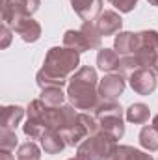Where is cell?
<instances>
[{"label": "cell", "mask_w": 158, "mask_h": 160, "mask_svg": "<svg viewBox=\"0 0 158 160\" xmlns=\"http://www.w3.org/2000/svg\"><path fill=\"white\" fill-rule=\"evenodd\" d=\"M19 11L15 8V2L13 0H2V24L13 28L17 19H19Z\"/></svg>", "instance_id": "cell-21"}, {"label": "cell", "mask_w": 158, "mask_h": 160, "mask_svg": "<svg viewBox=\"0 0 158 160\" xmlns=\"http://www.w3.org/2000/svg\"><path fill=\"white\" fill-rule=\"evenodd\" d=\"M130 160H155V158H153L149 153H145V151H140V149H132Z\"/></svg>", "instance_id": "cell-27"}, {"label": "cell", "mask_w": 158, "mask_h": 160, "mask_svg": "<svg viewBox=\"0 0 158 160\" xmlns=\"http://www.w3.org/2000/svg\"><path fill=\"white\" fill-rule=\"evenodd\" d=\"M80 54L67 47H52L47 56L43 69L37 71L36 82L41 89L43 88H63L69 84V78L78 71Z\"/></svg>", "instance_id": "cell-1"}, {"label": "cell", "mask_w": 158, "mask_h": 160, "mask_svg": "<svg viewBox=\"0 0 158 160\" xmlns=\"http://www.w3.org/2000/svg\"><path fill=\"white\" fill-rule=\"evenodd\" d=\"M60 134H62V138L65 140L67 147H75V145L78 147L80 143L89 136V130H87V127L84 125V121L80 119V116H78V121H77L75 125H71V127L60 130Z\"/></svg>", "instance_id": "cell-12"}, {"label": "cell", "mask_w": 158, "mask_h": 160, "mask_svg": "<svg viewBox=\"0 0 158 160\" xmlns=\"http://www.w3.org/2000/svg\"><path fill=\"white\" fill-rule=\"evenodd\" d=\"M138 48H147V50H153L158 54V32L156 30H143V32H138Z\"/></svg>", "instance_id": "cell-20"}, {"label": "cell", "mask_w": 158, "mask_h": 160, "mask_svg": "<svg viewBox=\"0 0 158 160\" xmlns=\"http://www.w3.org/2000/svg\"><path fill=\"white\" fill-rule=\"evenodd\" d=\"M116 145L117 142L104 132L91 134L77 147V160H106Z\"/></svg>", "instance_id": "cell-3"}, {"label": "cell", "mask_w": 158, "mask_h": 160, "mask_svg": "<svg viewBox=\"0 0 158 160\" xmlns=\"http://www.w3.org/2000/svg\"><path fill=\"white\" fill-rule=\"evenodd\" d=\"M140 145L149 151V153H155L158 151V130L153 125H145L141 130H140Z\"/></svg>", "instance_id": "cell-18"}, {"label": "cell", "mask_w": 158, "mask_h": 160, "mask_svg": "<svg viewBox=\"0 0 158 160\" xmlns=\"http://www.w3.org/2000/svg\"><path fill=\"white\" fill-rule=\"evenodd\" d=\"M47 108H48V106H47L41 99H36V101H32V102L28 104V108H26L28 119L22 125V132H24L30 140H41L43 134H45L47 130H50L48 125H47V119H45Z\"/></svg>", "instance_id": "cell-4"}, {"label": "cell", "mask_w": 158, "mask_h": 160, "mask_svg": "<svg viewBox=\"0 0 158 160\" xmlns=\"http://www.w3.org/2000/svg\"><path fill=\"white\" fill-rule=\"evenodd\" d=\"M63 47H67L71 50H77L78 54L86 52V50H91L86 38H84V34L80 30H67L63 34Z\"/></svg>", "instance_id": "cell-16"}, {"label": "cell", "mask_w": 158, "mask_h": 160, "mask_svg": "<svg viewBox=\"0 0 158 160\" xmlns=\"http://www.w3.org/2000/svg\"><path fill=\"white\" fill-rule=\"evenodd\" d=\"M108 2L116 9H119V13H130L138 4V0H108Z\"/></svg>", "instance_id": "cell-25"}, {"label": "cell", "mask_w": 158, "mask_h": 160, "mask_svg": "<svg viewBox=\"0 0 158 160\" xmlns=\"http://www.w3.org/2000/svg\"><path fill=\"white\" fill-rule=\"evenodd\" d=\"M17 147V134L9 128H0V149L2 151H15Z\"/></svg>", "instance_id": "cell-24"}, {"label": "cell", "mask_w": 158, "mask_h": 160, "mask_svg": "<svg viewBox=\"0 0 158 160\" xmlns=\"http://www.w3.org/2000/svg\"><path fill=\"white\" fill-rule=\"evenodd\" d=\"M97 28L101 32L102 38H110V36H117L123 28V19L117 11H102L97 19Z\"/></svg>", "instance_id": "cell-7"}, {"label": "cell", "mask_w": 158, "mask_h": 160, "mask_svg": "<svg viewBox=\"0 0 158 160\" xmlns=\"http://www.w3.org/2000/svg\"><path fill=\"white\" fill-rule=\"evenodd\" d=\"M151 69H153V73L158 77V56H156V60H155V63H153V67H151Z\"/></svg>", "instance_id": "cell-29"}, {"label": "cell", "mask_w": 158, "mask_h": 160, "mask_svg": "<svg viewBox=\"0 0 158 160\" xmlns=\"http://www.w3.org/2000/svg\"><path fill=\"white\" fill-rule=\"evenodd\" d=\"M151 118V110L143 102H134L125 110V119L134 125H145Z\"/></svg>", "instance_id": "cell-15"}, {"label": "cell", "mask_w": 158, "mask_h": 160, "mask_svg": "<svg viewBox=\"0 0 158 160\" xmlns=\"http://www.w3.org/2000/svg\"><path fill=\"white\" fill-rule=\"evenodd\" d=\"M41 147H43V151H45L47 155H58V153H62V151L67 147V143H65V140L62 138L60 130L50 128V130H47V132L43 134V138H41Z\"/></svg>", "instance_id": "cell-13"}, {"label": "cell", "mask_w": 158, "mask_h": 160, "mask_svg": "<svg viewBox=\"0 0 158 160\" xmlns=\"http://www.w3.org/2000/svg\"><path fill=\"white\" fill-rule=\"evenodd\" d=\"M97 65L104 73H119L121 71V56L114 48H99Z\"/></svg>", "instance_id": "cell-11"}, {"label": "cell", "mask_w": 158, "mask_h": 160, "mask_svg": "<svg viewBox=\"0 0 158 160\" xmlns=\"http://www.w3.org/2000/svg\"><path fill=\"white\" fill-rule=\"evenodd\" d=\"M67 93H63L62 88H43L41 89V101L50 106V108H58V106H63V101H65Z\"/></svg>", "instance_id": "cell-19"}, {"label": "cell", "mask_w": 158, "mask_h": 160, "mask_svg": "<svg viewBox=\"0 0 158 160\" xmlns=\"http://www.w3.org/2000/svg\"><path fill=\"white\" fill-rule=\"evenodd\" d=\"M78 30L84 34V38H86V41H87V45H89L91 50L102 48V36H101V32H99V28H97V22L87 21V22H84V24L80 26Z\"/></svg>", "instance_id": "cell-17"}, {"label": "cell", "mask_w": 158, "mask_h": 160, "mask_svg": "<svg viewBox=\"0 0 158 160\" xmlns=\"http://www.w3.org/2000/svg\"><path fill=\"white\" fill-rule=\"evenodd\" d=\"M11 30L13 28H9V26H6V24H2L0 26V48H7L9 47V43H11Z\"/></svg>", "instance_id": "cell-26"}, {"label": "cell", "mask_w": 158, "mask_h": 160, "mask_svg": "<svg viewBox=\"0 0 158 160\" xmlns=\"http://www.w3.org/2000/svg\"><path fill=\"white\" fill-rule=\"evenodd\" d=\"M126 86V80L121 73H108L102 80H99V93L102 99H117L123 95Z\"/></svg>", "instance_id": "cell-6"}, {"label": "cell", "mask_w": 158, "mask_h": 160, "mask_svg": "<svg viewBox=\"0 0 158 160\" xmlns=\"http://www.w3.org/2000/svg\"><path fill=\"white\" fill-rule=\"evenodd\" d=\"M69 160H77V157H75V158H69Z\"/></svg>", "instance_id": "cell-32"}, {"label": "cell", "mask_w": 158, "mask_h": 160, "mask_svg": "<svg viewBox=\"0 0 158 160\" xmlns=\"http://www.w3.org/2000/svg\"><path fill=\"white\" fill-rule=\"evenodd\" d=\"M147 2H149L151 6H156V8H158V0H147Z\"/></svg>", "instance_id": "cell-31"}, {"label": "cell", "mask_w": 158, "mask_h": 160, "mask_svg": "<svg viewBox=\"0 0 158 160\" xmlns=\"http://www.w3.org/2000/svg\"><path fill=\"white\" fill-rule=\"evenodd\" d=\"M138 45H140L138 34H134V32H119L117 36L114 38V50L117 52L119 56L136 54Z\"/></svg>", "instance_id": "cell-10"}, {"label": "cell", "mask_w": 158, "mask_h": 160, "mask_svg": "<svg viewBox=\"0 0 158 160\" xmlns=\"http://www.w3.org/2000/svg\"><path fill=\"white\" fill-rule=\"evenodd\" d=\"M21 17H32L41 6V0H13Z\"/></svg>", "instance_id": "cell-23"}, {"label": "cell", "mask_w": 158, "mask_h": 160, "mask_svg": "<svg viewBox=\"0 0 158 160\" xmlns=\"http://www.w3.org/2000/svg\"><path fill=\"white\" fill-rule=\"evenodd\" d=\"M13 32L21 36L24 43H36L41 38V24L32 17H19L13 26Z\"/></svg>", "instance_id": "cell-8"}, {"label": "cell", "mask_w": 158, "mask_h": 160, "mask_svg": "<svg viewBox=\"0 0 158 160\" xmlns=\"http://www.w3.org/2000/svg\"><path fill=\"white\" fill-rule=\"evenodd\" d=\"M0 160H15V157H13L9 151H2V149H0Z\"/></svg>", "instance_id": "cell-28"}, {"label": "cell", "mask_w": 158, "mask_h": 160, "mask_svg": "<svg viewBox=\"0 0 158 160\" xmlns=\"http://www.w3.org/2000/svg\"><path fill=\"white\" fill-rule=\"evenodd\" d=\"M153 127L158 130V116H155V118H153Z\"/></svg>", "instance_id": "cell-30"}, {"label": "cell", "mask_w": 158, "mask_h": 160, "mask_svg": "<svg viewBox=\"0 0 158 160\" xmlns=\"http://www.w3.org/2000/svg\"><path fill=\"white\" fill-rule=\"evenodd\" d=\"M67 99L77 110L93 112L97 104L102 101L99 93V77L97 71L89 65H82L69 78L67 84Z\"/></svg>", "instance_id": "cell-2"}, {"label": "cell", "mask_w": 158, "mask_h": 160, "mask_svg": "<svg viewBox=\"0 0 158 160\" xmlns=\"http://www.w3.org/2000/svg\"><path fill=\"white\" fill-rule=\"evenodd\" d=\"M71 6L84 22L95 21L102 13V0H71Z\"/></svg>", "instance_id": "cell-9"}, {"label": "cell", "mask_w": 158, "mask_h": 160, "mask_svg": "<svg viewBox=\"0 0 158 160\" xmlns=\"http://www.w3.org/2000/svg\"><path fill=\"white\" fill-rule=\"evenodd\" d=\"M26 114L24 108L21 106H4L2 108V116H0V128H9V130H15L17 125L22 121Z\"/></svg>", "instance_id": "cell-14"}, {"label": "cell", "mask_w": 158, "mask_h": 160, "mask_svg": "<svg viewBox=\"0 0 158 160\" xmlns=\"http://www.w3.org/2000/svg\"><path fill=\"white\" fill-rule=\"evenodd\" d=\"M128 84L138 95H151L156 89V75L153 69H138L128 77Z\"/></svg>", "instance_id": "cell-5"}, {"label": "cell", "mask_w": 158, "mask_h": 160, "mask_svg": "<svg viewBox=\"0 0 158 160\" xmlns=\"http://www.w3.org/2000/svg\"><path fill=\"white\" fill-rule=\"evenodd\" d=\"M41 149L34 142H24L17 149V160H39Z\"/></svg>", "instance_id": "cell-22"}]
</instances>
